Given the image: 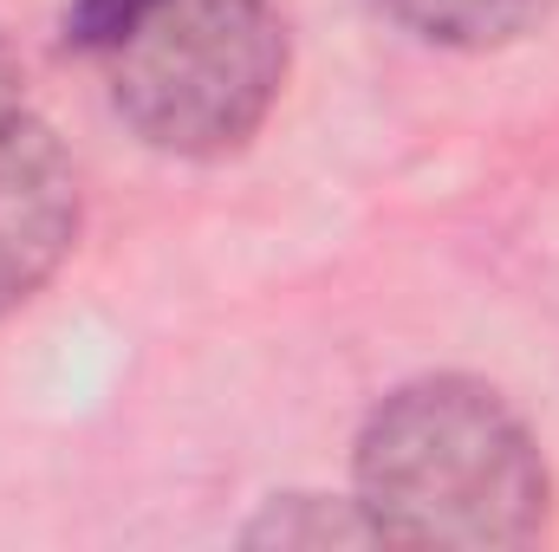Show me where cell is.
<instances>
[{"mask_svg":"<svg viewBox=\"0 0 559 552\" xmlns=\"http://www.w3.org/2000/svg\"><path fill=\"white\" fill-rule=\"evenodd\" d=\"M79 241V163L26 111L0 131V312L26 305Z\"/></svg>","mask_w":559,"mask_h":552,"instance_id":"3","label":"cell"},{"mask_svg":"<svg viewBox=\"0 0 559 552\" xmlns=\"http://www.w3.org/2000/svg\"><path fill=\"white\" fill-rule=\"evenodd\" d=\"M20 118V59H13V46H7V33H0V131Z\"/></svg>","mask_w":559,"mask_h":552,"instance_id":"7","label":"cell"},{"mask_svg":"<svg viewBox=\"0 0 559 552\" xmlns=\"http://www.w3.org/2000/svg\"><path fill=\"white\" fill-rule=\"evenodd\" d=\"M358 507L397 547H521L547 520V461L488 384L423 377L358 435Z\"/></svg>","mask_w":559,"mask_h":552,"instance_id":"1","label":"cell"},{"mask_svg":"<svg viewBox=\"0 0 559 552\" xmlns=\"http://www.w3.org/2000/svg\"><path fill=\"white\" fill-rule=\"evenodd\" d=\"M378 13L429 46L488 52V46H514L521 33H534L554 13V0H378Z\"/></svg>","mask_w":559,"mask_h":552,"instance_id":"4","label":"cell"},{"mask_svg":"<svg viewBox=\"0 0 559 552\" xmlns=\"http://www.w3.org/2000/svg\"><path fill=\"white\" fill-rule=\"evenodd\" d=\"M286 85L274 0H156L111 46V98L163 156H228Z\"/></svg>","mask_w":559,"mask_h":552,"instance_id":"2","label":"cell"},{"mask_svg":"<svg viewBox=\"0 0 559 552\" xmlns=\"http://www.w3.org/2000/svg\"><path fill=\"white\" fill-rule=\"evenodd\" d=\"M358 540H378L365 507L358 501L332 507L319 494H286L248 527V547H358Z\"/></svg>","mask_w":559,"mask_h":552,"instance_id":"5","label":"cell"},{"mask_svg":"<svg viewBox=\"0 0 559 552\" xmlns=\"http://www.w3.org/2000/svg\"><path fill=\"white\" fill-rule=\"evenodd\" d=\"M150 7H156V0H72V7H66V39L85 46V52H111L118 33H124L138 13H150Z\"/></svg>","mask_w":559,"mask_h":552,"instance_id":"6","label":"cell"}]
</instances>
